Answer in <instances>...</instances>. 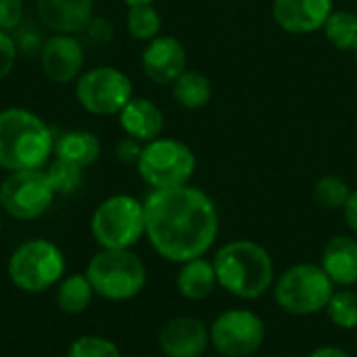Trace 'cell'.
Listing matches in <instances>:
<instances>
[{"label":"cell","mask_w":357,"mask_h":357,"mask_svg":"<svg viewBox=\"0 0 357 357\" xmlns=\"http://www.w3.org/2000/svg\"><path fill=\"white\" fill-rule=\"evenodd\" d=\"M320 266L335 287L357 284V238L347 234L333 236L322 249Z\"/></svg>","instance_id":"18"},{"label":"cell","mask_w":357,"mask_h":357,"mask_svg":"<svg viewBox=\"0 0 357 357\" xmlns=\"http://www.w3.org/2000/svg\"><path fill=\"white\" fill-rule=\"evenodd\" d=\"M142 71L144 75L159 86L174 84L188 65V54L184 44L174 36H157L146 42L142 50Z\"/></svg>","instance_id":"13"},{"label":"cell","mask_w":357,"mask_h":357,"mask_svg":"<svg viewBox=\"0 0 357 357\" xmlns=\"http://www.w3.org/2000/svg\"><path fill=\"white\" fill-rule=\"evenodd\" d=\"M44 25L42 23H27L23 21L10 36L15 40V46H17V52L23 54V56H40L42 48H44V42H46V36H44Z\"/></svg>","instance_id":"29"},{"label":"cell","mask_w":357,"mask_h":357,"mask_svg":"<svg viewBox=\"0 0 357 357\" xmlns=\"http://www.w3.org/2000/svg\"><path fill=\"white\" fill-rule=\"evenodd\" d=\"M142 146H144L142 142H138V140L126 136L123 140L117 142V146H115V157H117V161L123 163V165H136L138 159H140V155H142Z\"/></svg>","instance_id":"33"},{"label":"cell","mask_w":357,"mask_h":357,"mask_svg":"<svg viewBox=\"0 0 357 357\" xmlns=\"http://www.w3.org/2000/svg\"><path fill=\"white\" fill-rule=\"evenodd\" d=\"M218 287V276L213 268V259L197 257L186 264H180L176 276L178 293L188 301H205Z\"/></svg>","instance_id":"19"},{"label":"cell","mask_w":357,"mask_h":357,"mask_svg":"<svg viewBox=\"0 0 357 357\" xmlns=\"http://www.w3.org/2000/svg\"><path fill=\"white\" fill-rule=\"evenodd\" d=\"M213 268L218 287L245 301L261 299L276 280L272 255L266 247L249 238L230 241L220 247L213 257Z\"/></svg>","instance_id":"3"},{"label":"cell","mask_w":357,"mask_h":357,"mask_svg":"<svg viewBox=\"0 0 357 357\" xmlns=\"http://www.w3.org/2000/svg\"><path fill=\"white\" fill-rule=\"evenodd\" d=\"M67 357H121V351L107 337H100V335H84V337H77L69 345Z\"/></svg>","instance_id":"28"},{"label":"cell","mask_w":357,"mask_h":357,"mask_svg":"<svg viewBox=\"0 0 357 357\" xmlns=\"http://www.w3.org/2000/svg\"><path fill=\"white\" fill-rule=\"evenodd\" d=\"M17 46L10 33L0 31V82L13 71L15 61H17Z\"/></svg>","instance_id":"31"},{"label":"cell","mask_w":357,"mask_h":357,"mask_svg":"<svg viewBox=\"0 0 357 357\" xmlns=\"http://www.w3.org/2000/svg\"><path fill=\"white\" fill-rule=\"evenodd\" d=\"M94 299V289L86 274L63 276L56 284V305L63 314L77 316L90 307Z\"/></svg>","instance_id":"22"},{"label":"cell","mask_w":357,"mask_h":357,"mask_svg":"<svg viewBox=\"0 0 357 357\" xmlns=\"http://www.w3.org/2000/svg\"><path fill=\"white\" fill-rule=\"evenodd\" d=\"M65 253L48 238L23 241L8 257L6 274L23 293H44L65 276Z\"/></svg>","instance_id":"5"},{"label":"cell","mask_w":357,"mask_h":357,"mask_svg":"<svg viewBox=\"0 0 357 357\" xmlns=\"http://www.w3.org/2000/svg\"><path fill=\"white\" fill-rule=\"evenodd\" d=\"M54 157L90 167L100 157V140L90 130H69L54 138Z\"/></svg>","instance_id":"20"},{"label":"cell","mask_w":357,"mask_h":357,"mask_svg":"<svg viewBox=\"0 0 357 357\" xmlns=\"http://www.w3.org/2000/svg\"><path fill=\"white\" fill-rule=\"evenodd\" d=\"M0 232H2V209H0Z\"/></svg>","instance_id":"37"},{"label":"cell","mask_w":357,"mask_h":357,"mask_svg":"<svg viewBox=\"0 0 357 357\" xmlns=\"http://www.w3.org/2000/svg\"><path fill=\"white\" fill-rule=\"evenodd\" d=\"M40 69L54 84H69L82 75L84 69V46L71 33H52L46 38L40 52Z\"/></svg>","instance_id":"12"},{"label":"cell","mask_w":357,"mask_h":357,"mask_svg":"<svg viewBox=\"0 0 357 357\" xmlns=\"http://www.w3.org/2000/svg\"><path fill=\"white\" fill-rule=\"evenodd\" d=\"M172 94H174V100L180 107H184L188 111H197V109H203L211 100L213 86H211V79L205 73L186 69L172 84Z\"/></svg>","instance_id":"21"},{"label":"cell","mask_w":357,"mask_h":357,"mask_svg":"<svg viewBox=\"0 0 357 357\" xmlns=\"http://www.w3.org/2000/svg\"><path fill=\"white\" fill-rule=\"evenodd\" d=\"M75 98L92 115H119L134 98L132 79L109 65L82 71L75 79Z\"/></svg>","instance_id":"10"},{"label":"cell","mask_w":357,"mask_h":357,"mask_svg":"<svg viewBox=\"0 0 357 357\" xmlns=\"http://www.w3.org/2000/svg\"><path fill=\"white\" fill-rule=\"evenodd\" d=\"M341 211H343V218H345V224L349 226V230L357 234V190H351V195Z\"/></svg>","instance_id":"34"},{"label":"cell","mask_w":357,"mask_h":357,"mask_svg":"<svg viewBox=\"0 0 357 357\" xmlns=\"http://www.w3.org/2000/svg\"><path fill=\"white\" fill-rule=\"evenodd\" d=\"M84 31H86L88 40L94 42V44H107V42L113 40V25L105 17H96L94 15Z\"/></svg>","instance_id":"32"},{"label":"cell","mask_w":357,"mask_h":357,"mask_svg":"<svg viewBox=\"0 0 357 357\" xmlns=\"http://www.w3.org/2000/svg\"><path fill=\"white\" fill-rule=\"evenodd\" d=\"M46 176L50 180V186L56 195H73L75 190H79L82 182H84V169L71 161L59 159L54 157L48 165H46Z\"/></svg>","instance_id":"26"},{"label":"cell","mask_w":357,"mask_h":357,"mask_svg":"<svg viewBox=\"0 0 357 357\" xmlns=\"http://www.w3.org/2000/svg\"><path fill=\"white\" fill-rule=\"evenodd\" d=\"M119 126L126 136L146 144L161 136L165 128L163 111L149 98L134 96L119 113Z\"/></svg>","instance_id":"17"},{"label":"cell","mask_w":357,"mask_h":357,"mask_svg":"<svg viewBox=\"0 0 357 357\" xmlns=\"http://www.w3.org/2000/svg\"><path fill=\"white\" fill-rule=\"evenodd\" d=\"M161 15L153 4H138V6H128L126 15V27L128 33L134 40L140 42H151L153 38L161 36Z\"/></svg>","instance_id":"25"},{"label":"cell","mask_w":357,"mask_h":357,"mask_svg":"<svg viewBox=\"0 0 357 357\" xmlns=\"http://www.w3.org/2000/svg\"><path fill=\"white\" fill-rule=\"evenodd\" d=\"M157 341L165 357H201L211 345L207 324L192 316H178L165 322Z\"/></svg>","instance_id":"14"},{"label":"cell","mask_w":357,"mask_h":357,"mask_svg":"<svg viewBox=\"0 0 357 357\" xmlns=\"http://www.w3.org/2000/svg\"><path fill=\"white\" fill-rule=\"evenodd\" d=\"M94 295L105 301H130L146 287V266L132 249H100L86 266Z\"/></svg>","instance_id":"4"},{"label":"cell","mask_w":357,"mask_h":357,"mask_svg":"<svg viewBox=\"0 0 357 357\" xmlns=\"http://www.w3.org/2000/svg\"><path fill=\"white\" fill-rule=\"evenodd\" d=\"M144 203V236L172 264L205 257L220 232L213 199L197 186L151 190Z\"/></svg>","instance_id":"1"},{"label":"cell","mask_w":357,"mask_h":357,"mask_svg":"<svg viewBox=\"0 0 357 357\" xmlns=\"http://www.w3.org/2000/svg\"><path fill=\"white\" fill-rule=\"evenodd\" d=\"M90 232L100 249H132L144 236V203L123 192L107 197L90 218Z\"/></svg>","instance_id":"7"},{"label":"cell","mask_w":357,"mask_h":357,"mask_svg":"<svg viewBox=\"0 0 357 357\" xmlns=\"http://www.w3.org/2000/svg\"><path fill=\"white\" fill-rule=\"evenodd\" d=\"M333 0H274L272 17L287 33L303 36L320 31L333 13Z\"/></svg>","instance_id":"15"},{"label":"cell","mask_w":357,"mask_h":357,"mask_svg":"<svg viewBox=\"0 0 357 357\" xmlns=\"http://www.w3.org/2000/svg\"><path fill=\"white\" fill-rule=\"evenodd\" d=\"M52 155L54 134L40 115L23 107L0 111V169H44Z\"/></svg>","instance_id":"2"},{"label":"cell","mask_w":357,"mask_h":357,"mask_svg":"<svg viewBox=\"0 0 357 357\" xmlns=\"http://www.w3.org/2000/svg\"><path fill=\"white\" fill-rule=\"evenodd\" d=\"M274 299L291 316H314L326 310L335 282L320 264H295L274 280Z\"/></svg>","instance_id":"6"},{"label":"cell","mask_w":357,"mask_h":357,"mask_svg":"<svg viewBox=\"0 0 357 357\" xmlns=\"http://www.w3.org/2000/svg\"><path fill=\"white\" fill-rule=\"evenodd\" d=\"M349 195H351L349 184L339 176H322L314 184V201L328 211L343 209Z\"/></svg>","instance_id":"27"},{"label":"cell","mask_w":357,"mask_h":357,"mask_svg":"<svg viewBox=\"0 0 357 357\" xmlns=\"http://www.w3.org/2000/svg\"><path fill=\"white\" fill-rule=\"evenodd\" d=\"M307 357H354L349 351L341 349V347H335V345H322V347H316Z\"/></svg>","instance_id":"35"},{"label":"cell","mask_w":357,"mask_h":357,"mask_svg":"<svg viewBox=\"0 0 357 357\" xmlns=\"http://www.w3.org/2000/svg\"><path fill=\"white\" fill-rule=\"evenodd\" d=\"M356 59H357V50H356Z\"/></svg>","instance_id":"38"},{"label":"cell","mask_w":357,"mask_h":357,"mask_svg":"<svg viewBox=\"0 0 357 357\" xmlns=\"http://www.w3.org/2000/svg\"><path fill=\"white\" fill-rule=\"evenodd\" d=\"M54 197L44 169L13 172L0 184V209L19 222L40 220L52 207Z\"/></svg>","instance_id":"9"},{"label":"cell","mask_w":357,"mask_h":357,"mask_svg":"<svg viewBox=\"0 0 357 357\" xmlns=\"http://www.w3.org/2000/svg\"><path fill=\"white\" fill-rule=\"evenodd\" d=\"M38 21L54 33H79L94 17V0H36Z\"/></svg>","instance_id":"16"},{"label":"cell","mask_w":357,"mask_h":357,"mask_svg":"<svg viewBox=\"0 0 357 357\" xmlns=\"http://www.w3.org/2000/svg\"><path fill=\"white\" fill-rule=\"evenodd\" d=\"M326 40L339 50H357V13L354 10H333L324 23Z\"/></svg>","instance_id":"23"},{"label":"cell","mask_w":357,"mask_h":357,"mask_svg":"<svg viewBox=\"0 0 357 357\" xmlns=\"http://www.w3.org/2000/svg\"><path fill=\"white\" fill-rule=\"evenodd\" d=\"M136 169L151 190L178 188L195 176L197 157L186 142L159 136L142 146Z\"/></svg>","instance_id":"8"},{"label":"cell","mask_w":357,"mask_h":357,"mask_svg":"<svg viewBox=\"0 0 357 357\" xmlns=\"http://www.w3.org/2000/svg\"><path fill=\"white\" fill-rule=\"evenodd\" d=\"M25 17L23 0H0V31L13 33Z\"/></svg>","instance_id":"30"},{"label":"cell","mask_w":357,"mask_h":357,"mask_svg":"<svg viewBox=\"0 0 357 357\" xmlns=\"http://www.w3.org/2000/svg\"><path fill=\"white\" fill-rule=\"evenodd\" d=\"M128 6H138V4H153L155 0H123Z\"/></svg>","instance_id":"36"},{"label":"cell","mask_w":357,"mask_h":357,"mask_svg":"<svg viewBox=\"0 0 357 357\" xmlns=\"http://www.w3.org/2000/svg\"><path fill=\"white\" fill-rule=\"evenodd\" d=\"M328 320L341 331L357 328V293L351 287H337L326 303Z\"/></svg>","instance_id":"24"},{"label":"cell","mask_w":357,"mask_h":357,"mask_svg":"<svg viewBox=\"0 0 357 357\" xmlns=\"http://www.w3.org/2000/svg\"><path fill=\"white\" fill-rule=\"evenodd\" d=\"M209 341L220 356L249 357L261 349L266 324L255 312L232 307L213 320L209 326Z\"/></svg>","instance_id":"11"}]
</instances>
